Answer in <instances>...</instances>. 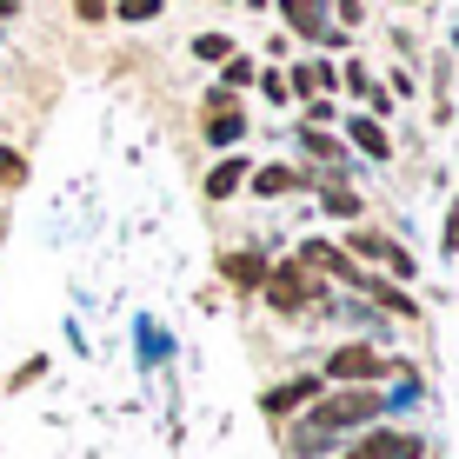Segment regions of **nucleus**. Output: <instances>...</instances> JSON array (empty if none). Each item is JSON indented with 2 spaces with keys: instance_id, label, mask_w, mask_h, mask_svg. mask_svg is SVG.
Returning a JSON list of instances; mask_svg holds the SVG:
<instances>
[{
  "instance_id": "obj_1",
  "label": "nucleus",
  "mask_w": 459,
  "mask_h": 459,
  "mask_svg": "<svg viewBox=\"0 0 459 459\" xmlns=\"http://www.w3.org/2000/svg\"><path fill=\"white\" fill-rule=\"evenodd\" d=\"M373 413H379V386H340V393H326V400L313 406V420L293 433V453H320V446H333L346 426H367Z\"/></svg>"
},
{
  "instance_id": "obj_2",
  "label": "nucleus",
  "mask_w": 459,
  "mask_h": 459,
  "mask_svg": "<svg viewBox=\"0 0 459 459\" xmlns=\"http://www.w3.org/2000/svg\"><path fill=\"white\" fill-rule=\"evenodd\" d=\"M260 287H266V299H273L280 313H299L307 299H320V280H313L299 260H287V266H266V280H260Z\"/></svg>"
},
{
  "instance_id": "obj_3",
  "label": "nucleus",
  "mask_w": 459,
  "mask_h": 459,
  "mask_svg": "<svg viewBox=\"0 0 459 459\" xmlns=\"http://www.w3.org/2000/svg\"><path fill=\"white\" fill-rule=\"evenodd\" d=\"M379 373H386V359H379L373 346H340V353H326V379H333V386H373Z\"/></svg>"
},
{
  "instance_id": "obj_4",
  "label": "nucleus",
  "mask_w": 459,
  "mask_h": 459,
  "mask_svg": "<svg viewBox=\"0 0 459 459\" xmlns=\"http://www.w3.org/2000/svg\"><path fill=\"white\" fill-rule=\"evenodd\" d=\"M280 13H287V27L299 40H320V47H340L346 34H333V27H326V7L320 0H280Z\"/></svg>"
},
{
  "instance_id": "obj_5",
  "label": "nucleus",
  "mask_w": 459,
  "mask_h": 459,
  "mask_svg": "<svg viewBox=\"0 0 459 459\" xmlns=\"http://www.w3.org/2000/svg\"><path fill=\"white\" fill-rule=\"evenodd\" d=\"M346 459H426V439L420 433H367Z\"/></svg>"
},
{
  "instance_id": "obj_6",
  "label": "nucleus",
  "mask_w": 459,
  "mask_h": 459,
  "mask_svg": "<svg viewBox=\"0 0 459 459\" xmlns=\"http://www.w3.org/2000/svg\"><path fill=\"white\" fill-rule=\"evenodd\" d=\"M299 266H307V273H333V280H353V287L367 280V273H359V266L346 260L340 247H326V240H307V247H299Z\"/></svg>"
},
{
  "instance_id": "obj_7",
  "label": "nucleus",
  "mask_w": 459,
  "mask_h": 459,
  "mask_svg": "<svg viewBox=\"0 0 459 459\" xmlns=\"http://www.w3.org/2000/svg\"><path fill=\"white\" fill-rule=\"evenodd\" d=\"M346 247H353L359 260H386V266H393V273H400V280H413V260H406V253L393 247L386 233H367V227H359V233H353V240H346Z\"/></svg>"
},
{
  "instance_id": "obj_8",
  "label": "nucleus",
  "mask_w": 459,
  "mask_h": 459,
  "mask_svg": "<svg viewBox=\"0 0 459 459\" xmlns=\"http://www.w3.org/2000/svg\"><path fill=\"white\" fill-rule=\"evenodd\" d=\"M333 87H340V74L326 67V60H299V67L287 74V93H307V100H326Z\"/></svg>"
},
{
  "instance_id": "obj_9",
  "label": "nucleus",
  "mask_w": 459,
  "mask_h": 459,
  "mask_svg": "<svg viewBox=\"0 0 459 459\" xmlns=\"http://www.w3.org/2000/svg\"><path fill=\"white\" fill-rule=\"evenodd\" d=\"M307 400H320V379H287V386H266V393H260V406H266V420H280V413H293V406H307Z\"/></svg>"
},
{
  "instance_id": "obj_10",
  "label": "nucleus",
  "mask_w": 459,
  "mask_h": 459,
  "mask_svg": "<svg viewBox=\"0 0 459 459\" xmlns=\"http://www.w3.org/2000/svg\"><path fill=\"white\" fill-rule=\"evenodd\" d=\"M207 134L213 140H240V100H233V87H220L207 100Z\"/></svg>"
},
{
  "instance_id": "obj_11",
  "label": "nucleus",
  "mask_w": 459,
  "mask_h": 459,
  "mask_svg": "<svg viewBox=\"0 0 459 459\" xmlns=\"http://www.w3.org/2000/svg\"><path fill=\"white\" fill-rule=\"evenodd\" d=\"M220 273H227L233 287H260V280H266V260H260V253H227V260H220Z\"/></svg>"
},
{
  "instance_id": "obj_12",
  "label": "nucleus",
  "mask_w": 459,
  "mask_h": 459,
  "mask_svg": "<svg viewBox=\"0 0 459 459\" xmlns=\"http://www.w3.org/2000/svg\"><path fill=\"white\" fill-rule=\"evenodd\" d=\"M247 186L273 200V194H293V186H299V173H293V167H253V173H247Z\"/></svg>"
},
{
  "instance_id": "obj_13",
  "label": "nucleus",
  "mask_w": 459,
  "mask_h": 459,
  "mask_svg": "<svg viewBox=\"0 0 459 459\" xmlns=\"http://www.w3.org/2000/svg\"><path fill=\"white\" fill-rule=\"evenodd\" d=\"M353 147L367 153V160H386V153H393V140H386V126H379V120L359 114V120H353Z\"/></svg>"
},
{
  "instance_id": "obj_14",
  "label": "nucleus",
  "mask_w": 459,
  "mask_h": 459,
  "mask_svg": "<svg viewBox=\"0 0 459 459\" xmlns=\"http://www.w3.org/2000/svg\"><path fill=\"white\" fill-rule=\"evenodd\" d=\"M247 173H253L247 160H220V167L207 173V194H213V200H227L233 186H247Z\"/></svg>"
},
{
  "instance_id": "obj_15",
  "label": "nucleus",
  "mask_w": 459,
  "mask_h": 459,
  "mask_svg": "<svg viewBox=\"0 0 459 459\" xmlns=\"http://www.w3.org/2000/svg\"><path fill=\"white\" fill-rule=\"evenodd\" d=\"M359 287H367V293H373V299H379V307H386V313H406V320H413V313H420L413 299H406L400 287H386V280H359Z\"/></svg>"
},
{
  "instance_id": "obj_16",
  "label": "nucleus",
  "mask_w": 459,
  "mask_h": 459,
  "mask_svg": "<svg viewBox=\"0 0 459 459\" xmlns=\"http://www.w3.org/2000/svg\"><path fill=\"white\" fill-rule=\"evenodd\" d=\"M320 200H326V213H340V220L359 213V194H353V186H320Z\"/></svg>"
},
{
  "instance_id": "obj_17",
  "label": "nucleus",
  "mask_w": 459,
  "mask_h": 459,
  "mask_svg": "<svg viewBox=\"0 0 459 459\" xmlns=\"http://www.w3.org/2000/svg\"><path fill=\"white\" fill-rule=\"evenodd\" d=\"M21 180H27V160L13 147H0V186H21Z\"/></svg>"
},
{
  "instance_id": "obj_18",
  "label": "nucleus",
  "mask_w": 459,
  "mask_h": 459,
  "mask_svg": "<svg viewBox=\"0 0 459 459\" xmlns=\"http://www.w3.org/2000/svg\"><path fill=\"white\" fill-rule=\"evenodd\" d=\"M194 54H200V60H227V54H233V40H227V34H200V40H194Z\"/></svg>"
},
{
  "instance_id": "obj_19",
  "label": "nucleus",
  "mask_w": 459,
  "mask_h": 459,
  "mask_svg": "<svg viewBox=\"0 0 459 459\" xmlns=\"http://www.w3.org/2000/svg\"><path fill=\"white\" fill-rule=\"evenodd\" d=\"M299 140H307V153H320V160H340V147H333V140L320 134V126H307V134H299Z\"/></svg>"
},
{
  "instance_id": "obj_20",
  "label": "nucleus",
  "mask_w": 459,
  "mask_h": 459,
  "mask_svg": "<svg viewBox=\"0 0 459 459\" xmlns=\"http://www.w3.org/2000/svg\"><path fill=\"white\" fill-rule=\"evenodd\" d=\"M160 13V0H120V21H153Z\"/></svg>"
},
{
  "instance_id": "obj_21",
  "label": "nucleus",
  "mask_w": 459,
  "mask_h": 459,
  "mask_svg": "<svg viewBox=\"0 0 459 459\" xmlns=\"http://www.w3.org/2000/svg\"><path fill=\"white\" fill-rule=\"evenodd\" d=\"M74 13L81 21H107V0H74Z\"/></svg>"
},
{
  "instance_id": "obj_22",
  "label": "nucleus",
  "mask_w": 459,
  "mask_h": 459,
  "mask_svg": "<svg viewBox=\"0 0 459 459\" xmlns=\"http://www.w3.org/2000/svg\"><path fill=\"white\" fill-rule=\"evenodd\" d=\"M333 7H340V21H346V27L359 21V0H333Z\"/></svg>"
},
{
  "instance_id": "obj_23",
  "label": "nucleus",
  "mask_w": 459,
  "mask_h": 459,
  "mask_svg": "<svg viewBox=\"0 0 459 459\" xmlns=\"http://www.w3.org/2000/svg\"><path fill=\"white\" fill-rule=\"evenodd\" d=\"M446 253H459V207H453V220H446Z\"/></svg>"
},
{
  "instance_id": "obj_24",
  "label": "nucleus",
  "mask_w": 459,
  "mask_h": 459,
  "mask_svg": "<svg viewBox=\"0 0 459 459\" xmlns=\"http://www.w3.org/2000/svg\"><path fill=\"white\" fill-rule=\"evenodd\" d=\"M13 13H21V0H0V21H13Z\"/></svg>"
}]
</instances>
